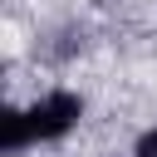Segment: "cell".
<instances>
[{
    "label": "cell",
    "mask_w": 157,
    "mask_h": 157,
    "mask_svg": "<svg viewBox=\"0 0 157 157\" xmlns=\"http://www.w3.org/2000/svg\"><path fill=\"white\" fill-rule=\"evenodd\" d=\"M137 157H157V123H152V128L137 137Z\"/></svg>",
    "instance_id": "cell-3"
},
{
    "label": "cell",
    "mask_w": 157,
    "mask_h": 157,
    "mask_svg": "<svg viewBox=\"0 0 157 157\" xmlns=\"http://www.w3.org/2000/svg\"><path fill=\"white\" fill-rule=\"evenodd\" d=\"M78 118H83V98L69 93V88H54V93H44V98H34L25 108L29 142H59V137H69L78 128Z\"/></svg>",
    "instance_id": "cell-1"
},
{
    "label": "cell",
    "mask_w": 157,
    "mask_h": 157,
    "mask_svg": "<svg viewBox=\"0 0 157 157\" xmlns=\"http://www.w3.org/2000/svg\"><path fill=\"white\" fill-rule=\"evenodd\" d=\"M29 147V128H25V108H5V152H25Z\"/></svg>",
    "instance_id": "cell-2"
}]
</instances>
